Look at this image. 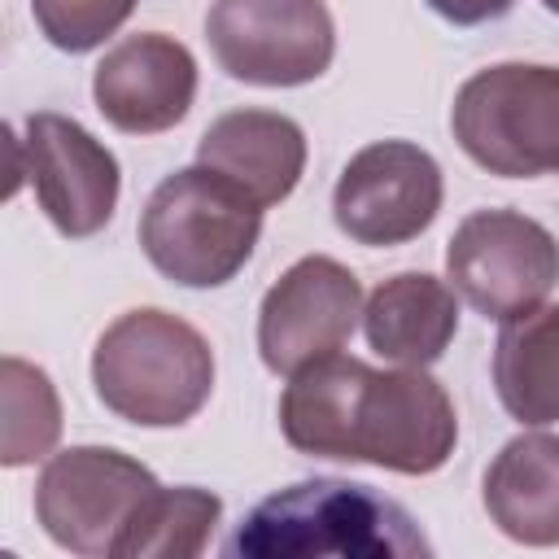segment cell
<instances>
[{"mask_svg": "<svg viewBox=\"0 0 559 559\" xmlns=\"http://www.w3.org/2000/svg\"><path fill=\"white\" fill-rule=\"evenodd\" d=\"M197 162L266 210L301 183L306 131L275 109H231L205 127L197 140Z\"/></svg>", "mask_w": 559, "mask_h": 559, "instance_id": "obj_13", "label": "cell"}, {"mask_svg": "<svg viewBox=\"0 0 559 559\" xmlns=\"http://www.w3.org/2000/svg\"><path fill=\"white\" fill-rule=\"evenodd\" d=\"M22 153H26L22 175L31 179L39 210L61 236L87 240L114 218L122 188L118 157L83 122L48 109L31 114Z\"/></svg>", "mask_w": 559, "mask_h": 559, "instance_id": "obj_11", "label": "cell"}, {"mask_svg": "<svg viewBox=\"0 0 559 559\" xmlns=\"http://www.w3.org/2000/svg\"><path fill=\"white\" fill-rule=\"evenodd\" d=\"M367 362L349 354H323L288 376L280 397V432L297 454L349 463L354 406L367 380Z\"/></svg>", "mask_w": 559, "mask_h": 559, "instance_id": "obj_16", "label": "cell"}, {"mask_svg": "<svg viewBox=\"0 0 559 559\" xmlns=\"http://www.w3.org/2000/svg\"><path fill=\"white\" fill-rule=\"evenodd\" d=\"M428 550L402 502L341 476L297 480L262 498L223 542L227 559H411Z\"/></svg>", "mask_w": 559, "mask_h": 559, "instance_id": "obj_1", "label": "cell"}, {"mask_svg": "<svg viewBox=\"0 0 559 559\" xmlns=\"http://www.w3.org/2000/svg\"><path fill=\"white\" fill-rule=\"evenodd\" d=\"M0 463L4 467H26L44 454H52L61 437V402L44 367L26 358H4L0 362Z\"/></svg>", "mask_w": 559, "mask_h": 559, "instance_id": "obj_19", "label": "cell"}, {"mask_svg": "<svg viewBox=\"0 0 559 559\" xmlns=\"http://www.w3.org/2000/svg\"><path fill=\"white\" fill-rule=\"evenodd\" d=\"M262 236V205L210 166L166 175L140 214L144 258L183 288H218L245 271Z\"/></svg>", "mask_w": 559, "mask_h": 559, "instance_id": "obj_3", "label": "cell"}, {"mask_svg": "<svg viewBox=\"0 0 559 559\" xmlns=\"http://www.w3.org/2000/svg\"><path fill=\"white\" fill-rule=\"evenodd\" d=\"M441 166L411 140H376L358 148L332 192L336 227L367 249L406 245L441 210Z\"/></svg>", "mask_w": 559, "mask_h": 559, "instance_id": "obj_9", "label": "cell"}, {"mask_svg": "<svg viewBox=\"0 0 559 559\" xmlns=\"http://www.w3.org/2000/svg\"><path fill=\"white\" fill-rule=\"evenodd\" d=\"M358 314L362 284L345 262L328 253L297 258L258 306V354L266 371L293 376L306 362L336 354L354 336Z\"/></svg>", "mask_w": 559, "mask_h": 559, "instance_id": "obj_10", "label": "cell"}, {"mask_svg": "<svg viewBox=\"0 0 559 559\" xmlns=\"http://www.w3.org/2000/svg\"><path fill=\"white\" fill-rule=\"evenodd\" d=\"M454 445H459L454 402L424 367L367 371L349 428V463H376L384 472L428 476L450 463Z\"/></svg>", "mask_w": 559, "mask_h": 559, "instance_id": "obj_8", "label": "cell"}, {"mask_svg": "<svg viewBox=\"0 0 559 559\" xmlns=\"http://www.w3.org/2000/svg\"><path fill=\"white\" fill-rule=\"evenodd\" d=\"M367 345L397 367H432L459 332V297L450 280L397 271L362 301Z\"/></svg>", "mask_w": 559, "mask_h": 559, "instance_id": "obj_14", "label": "cell"}, {"mask_svg": "<svg viewBox=\"0 0 559 559\" xmlns=\"http://www.w3.org/2000/svg\"><path fill=\"white\" fill-rule=\"evenodd\" d=\"M485 511L520 546H559V437L520 432L485 472Z\"/></svg>", "mask_w": 559, "mask_h": 559, "instance_id": "obj_15", "label": "cell"}, {"mask_svg": "<svg viewBox=\"0 0 559 559\" xmlns=\"http://www.w3.org/2000/svg\"><path fill=\"white\" fill-rule=\"evenodd\" d=\"M162 480L114 445H70L35 480V520L70 555L109 559Z\"/></svg>", "mask_w": 559, "mask_h": 559, "instance_id": "obj_5", "label": "cell"}, {"mask_svg": "<svg viewBox=\"0 0 559 559\" xmlns=\"http://www.w3.org/2000/svg\"><path fill=\"white\" fill-rule=\"evenodd\" d=\"M205 39L223 74L253 87H301L332 66L336 22L323 0H214Z\"/></svg>", "mask_w": 559, "mask_h": 559, "instance_id": "obj_7", "label": "cell"}, {"mask_svg": "<svg viewBox=\"0 0 559 559\" xmlns=\"http://www.w3.org/2000/svg\"><path fill=\"white\" fill-rule=\"evenodd\" d=\"M92 384L118 419L135 428H179L214 393V349L188 319L140 306L100 332Z\"/></svg>", "mask_w": 559, "mask_h": 559, "instance_id": "obj_2", "label": "cell"}, {"mask_svg": "<svg viewBox=\"0 0 559 559\" xmlns=\"http://www.w3.org/2000/svg\"><path fill=\"white\" fill-rule=\"evenodd\" d=\"M96 109L127 135H157L188 118L197 96V57L162 31L118 39L92 74Z\"/></svg>", "mask_w": 559, "mask_h": 559, "instance_id": "obj_12", "label": "cell"}, {"mask_svg": "<svg viewBox=\"0 0 559 559\" xmlns=\"http://www.w3.org/2000/svg\"><path fill=\"white\" fill-rule=\"evenodd\" d=\"M450 127L489 175H559V66L498 61L476 70L450 105Z\"/></svg>", "mask_w": 559, "mask_h": 559, "instance_id": "obj_4", "label": "cell"}, {"mask_svg": "<svg viewBox=\"0 0 559 559\" xmlns=\"http://www.w3.org/2000/svg\"><path fill=\"white\" fill-rule=\"evenodd\" d=\"M223 515L218 493L201 485L157 489L114 546V559H197Z\"/></svg>", "mask_w": 559, "mask_h": 559, "instance_id": "obj_18", "label": "cell"}, {"mask_svg": "<svg viewBox=\"0 0 559 559\" xmlns=\"http://www.w3.org/2000/svg\"><path fill=\"white\" fill-rule=\"evenodd\" d=\"M493 389L502 411L524 428L559 419V301L502 319L493 341Z\"/></svg>", "mask_w": 559, "mask_h": 559, "instance_id": "obj_17", "label": "cell"}, {"mask_svg": "<svg viewBox=\"0 0 559 559\" xmlns=\"http://www.w3.org/2000/svg\"><path fill=\"white\" fill-rule=\"evenodd\" d=\"M450 288L485 319L542 306L559 284V240L520 210H472L445 245Z\"/></svg>", "mask_w": 559, "mask_h": 559, "instance_id": "obj_6", "label": "cell"}, {"mask_svg": "<svg viewBox=\"0 0 559 559\" xmlns=\"http://www.w3.org/2000/svg\"><path fill=\"white\" fill-rule=\"evenodd\" d=\"M135 0H31V13L44 39L61 52H92L100 48L127 17Z\"/></svg>", "mask_w": 559, "mask_h": 559, "instance_id": "obj_20", "label": "cell"}, {"mask_svg": "<svg viewBox=\"0 0 559 559\" xmlns=\"http://www.w3.org/2000/svg\"><path fill=\"white\" fill-rule=\"evenodd\" d=\"M428 9L454 26H480L515 9V0H428Z\"/></svg>", "mask_w": 559, "mask_h": 559, "instance_id": "obj_21", "label": "cell"}, {"mask_svg": "<svg viewBox=\"0 0 559 559\" xmlns=\"http://www.w3.org/2000/svg\"><path fill=\"white\" fill-rule=\"evenodd\" d=\"M542 4H546V9H550V13H559V0H542Z\"/></svg>", "mask_w": 559, "mask_h": 559, "instance_id": "obj_22", "label": "cell"}]
</instances>
